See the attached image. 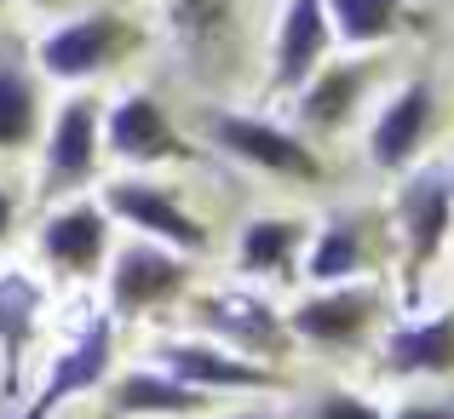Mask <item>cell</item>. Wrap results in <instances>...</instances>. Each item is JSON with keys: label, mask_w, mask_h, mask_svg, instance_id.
Returning <instances> with one entry per match:
<instances>
[{"label": "cell", "mask_w": 454, "mask_h": 419, "mask_svg": "<svg viewBox=\"0 0 454 419\" xmlns=\"http://www.w3.org/2000/svg\"><path fill=\"white\" fill-rule=\"evenodd\" d=\"M138 46H145V29L127 23L121 12H87V18L64 23L41 41V69L52 81H92L110 64L133 58Z\"/></svg>", "instance_id": "cell-1"}, {"label": "cell", "mask_w": 454, "mask_h": 419, "mask_svg": "<svg viewBox=\"0 0 454 419\" xmlns=\"http://www.w3.org/2000/svg\"><path fill=\"white\" fill-rule=\"evenodd\" d=\"M104 213L127 219L133 230L155 236L161 247H173V253H184V259L207 253V224H201L196 213H184V201L167 184H155V178H115V184L104 190Z\"/></svg>", "instance_id": "cell-2"}, {"label": "cell", "mask_w": 454, "mask_h": 419, "mask_svg": "<svg viewBox=\"0 0 454 419\" xmlns=\"http://www.w3.org/2000/svg\"><path fill=\"white\" fill-rule=\"evenodd\" d=\"M207 138L219 150H231L236 161L247 167H265V173H282V178H322V161L310 144H300L294 133L259 121V115H236V110H207Z\"/></svg>", "instance_id": "cell-3"}, {"label": "cell", "mask_w": 454, "mask_h": 419, "mask_svg": "<svg viewBox=\"0 0 454 419\" xmlns=\"http://www.w3.org/2000/svg\"><path fill=\"white\" fill-rule=\"evenodd\" d=\"M155 362H161V374L184 379V385L207 391V397H219V391H270V385H282L265 362L236 356L213 339H161L155 345Z\"/></svg>", "instance_id": "cell-4"}, {"label": "cell", "mask_w": 454, "mask_h": 419, "mask_svg": "<svg viewBox=\"0 0 454 419\" xmlns=\"http://www.w3.org/2000/svg\"><path fill=\"white\" fill-rule=\"evenodd\" d=\"M196 316L213 328V339L236 356H277L288 345V322L247 287H219V293L196 299Z\"/></svg>", "instance_id": "cell-5"}, {"label": "cell", "mask_w": 454, "mask_h": 419, "mask_svg": "<svg viewBox=\"0 0 454 419\" xmlns=\"http://www.w3.org/2000/svg\"><path fill=\"white\" fill-rule=\"evenodd\" d=\"M110 362H115V328H110V316H92L87 328H81V339L52 362L41 397H29V408L18 419H52L64 402H75L81 391H98L104 379H110Z\"/></svg>", "instance_id": "cell-6"}, {"label": "cell", "mask_w": 454, "mask_h": 419, "mask_svg": "<svg viewBox=\"0 0 454 419\" xmlns=\"http://www.w3.org/2000/svg\"><path fill=\"white\" fill-rule=\"evenodd\" d=\"M104 150H115L121 161L133 167H155V161H190V144L173 133V121L161 115V104L150 98V92H127V98L110 104V115H104Z\"/></svg>", "instance_id": "cell-7"}, {"label": "cell", "mask_w": 454, "mask_h": 419, "mask_svg": "<svg viewBox=\"0 0 454 419\" xmlns=\"http://www.w3.org/2000/svg\"><path fill=\"white\" fill-rule=\"evenodd\" d=\"M184 282H190L184 253H173V247H161V242H133V247H121L115 265H110V310L115 316H138V310L184 293Z\"/></svg>", "instance_id": "cell-8"}, {"label": "cell", "mask_w": 454, "mask_h": 419, "mask_svg": "<svg viewBox=\"0 0 454 419\" xmlns=\"http://www.w3.org/2000/svg\"><path fill=\"white\" fill-rule=\"evenodd\" d=\"M98 127H104V110H98V98H87V92L58 110L52 144H46V190L41 196H69V190H81L92 178L98 150H104Z\"/></svg>", "instance_id": "cell-9"}, {"label": "cell", "mask_w": 454, "mask_h": 419, "mask_svg": "<svg viewBox=\"0 0 454 419\" xmlns=\"http://www.w3.org/2000/svg\"><path fill=\"white\" fill-rule=\"evenodd\" d=\"M397 219H403V236H409V282H414L443 253V242L454 230V196H449L443 167H420V173L397 190Z\"/></svg>", "instance_id": "cell-10"}, {"label": "cell", "mask_w": 454, "mask_h": 419, "mask_svg": "<svg viewBox=\"0 0 454 419\" xmlns=\"http://www.w3.org/2000/svg\"><path fill=\"white\" fill-rule=\"evenodd\" d=\"M380 316V299L368 287H328V293H310L305 305H294L288 333L310 345H328V351H345L356 345Z\"/></svg>", "instance_id": "cell-11"}, {"label": "cell", "mask_w": 454, "mask_h": 419, "mask_svg": "<svg viewBox=\"0 0 454 419\" xmlns=\"http://www.w3.org/2000/svg\"><path fill=\"white\" fill-rule=\"evenodd\" d=\"M41 253H46V265L64 270V276H92V270L104 265V253H110V213L92 207V201L58 207L41 230Z\"/></svg>", "instance_id": "cell-12"}, {"label": "cell", "mask_w": 454, "mask_h": 419, "mask_svg": "<svg viewBox=\"0 0 454 419\" xmlns=\"http://www.w3.org/2000/svg\"><path fill=\"white\" fill-rule=\"evenodd\" d=\"M328 46H333L328 6H322V0H288L282 29H277V75H270V87L277 92H300L305 81L322 69Z\"/></svg>", "instance_id": "cell-13"}, {"label": "cell", "mask_w": 454, "mask_h": 419, "mask_svg": "<svg viewBox=\"0 0 454 419\" xmlns=\"http://www.w3.org/2000/svg\"><path fill=\"white\" fill-rule=\"evenodd\" d=\"M432 133V87L426 81H409L397 98L386 104V115L368 133V161L380 173H403V161H414V150Z\"/></svg>", "instance_id": "cell-14"}, {"label": "cell", "mask_w": 454, "mask_h": 419, "mask_svg": "<svg viewBox=\"0 0 454 419\" xmlns=\"http://www.w3.org/2000/svg\"><path fill=\"white\" fill-rule=\"evenodd\" d=\"M104 402H110V419H150V414H201L207 408V391L184 385V379L161 374V368H133V374H115L110 391H104Z\"/></svg>", "instance_id": "cell-15"}, {"label": "cell", "mask_w": 454, "mask_h": 419, "mask_svg": "<svg viewBox=\"0 0 454 419\" xmlns=\"http://www.w3.org/2000/svg\"><path fill=\"white\" fill-rule=\"evenodd\" d=\"M35 322H41V282L23 270H0V391L6 397L23 391V356L35 345Z\"/></svg>", "instance_id": "cell-16"}, {"label": "cell", "mask_w": 454, "mask_h": 419, "mask_svg": "<svg viewBox=\"0 0 454 419\" xmlns=\"http://www.w3.org/2000/svg\"><path fill=\"white\" fill-rule=\"evenodd\" d=\"M380 368H386V374H397V379L454 374V310H443V316H426V322H403V328H391Z\"/></svg>", "instance_id": "cell-17"}, {"label": "cell", "mask_w": 454, "mask_h": 419, "mask_svg": "<svg viewBox=\"0 0 454 419\" xmlns=\"http://www.w3.org/2000/svg\"><path fill=\"white\" fill-rule=\"evenodd\" d=\"M374 81V64H333V69H317V75L305 81V98H300V115L305 127H340L345 115L356 110V98H363V87Z\"/></svg>", "instance_id": "cell-18"}, {"label": "cell", "mask_w": 454, "mask_h": 419, "mask_svg": "<svg viewBox=\"0 0 454 419\" xmlns=\"http://www.w3.org/2000/svg\"><path fill=\"white\" fill-rule=\"evenodd\" d=\"M41 127V92L18 52H0V150H23Z\"/></svg>", "instance_id": "cell-19"}, {"label": "cell", "mask_w": 454, "mask_h": 419, "mask_svg": "<svg viewBox=\"0 0 454 419\" xmlns=\"http://www.w3.org/2000/svg\"><path fill=\"white\" fill-rule=\"evenodd\" d=\"M305 224L300 219H247L242 224V242H236V265L242 270H270V276H282V270H294V253L305 247Z\"/></svg>", "instance_id": "cell-20"}, {"label": "cell", "mask_w": 454, "mask_h": 419, "mask_svg": "<svg viewBox=\"0 0 454 419\" xmlns=\"http://www.w3.org/2000/svg\"><path fill=\"white\" fill-rule=\"evenodd\" d=\"M322 6H328L333 35L351 46H380L403 23V0H322Z\"/></svg>", "instance_id": "cell-21"}, {"label": "cell", "mask_w": 454, "mask_h": 419, "mask_svg": "<svg viewBox=\"0 0 454 419\" xmlns=\"http://www.w3.org/2000/svg\"><path fill=\"white\" fill-rule=\"evenodd\" d=\"M363 230H356L351 219H333L328 230L310 242V265H305V276L310 282H345V276H356L363 270Z\"/></svg>", "instance_id": "cell-22"}, {"label": "cell", "mask_w": 454, "mask_h": 419, "mask_svg": "<svg viewBox=\"0 0 454 419\" xmlns=\"http://www.w3.org/2000/svg\"><path fill=\"white\" fill-rule=\"evenodd\" d=\"M167 12H173V23L190 35V41H207L213 29H224V0H167Z\"/></svg>", "instance_id": "cell-23"}, {"label": "cell", "mask_w": 454, "mask_h": 419, "mask_svg": "<svg viewBox=\"0 0 454 419\" xmlns=\"http://www.w3.org/2000/svg\"><path fill=\"white\" fill-rule=\"evenodd\" d=\"M310 419H386V408H374V402L356 397V391H322Z\"/></svg>", "instance_id": "cell-24"}, {"label": "cell", "mask_w": 454, "mask_h": 419, "mask_svg": "<svg viewBox=\"0 0 454 419\" xmlns=\"http://www.w3.org/2000/svg\"><path fill=\"white\" fill-rule=\"evenodd\" d=\"M386 419H454V397H420V402H403L397 414Z\"/></svg>", "instance_id": "cell-25"}, {"label": "cell", "mask_w": 454, "mask_h": 419, "mask_svg": "<svg viewBox=\"0 0 454 419\" xmlns=\"http://www.w3.org/2000/svg\"><path fill=\"white\" fill-rule=\"evenodd\" d=\"M6 230H12V196L0 190V242H6Z\"/></svg>", "instance_id": "cell-26"}, {"label": "cell", "mask_w": 454, "mask_h": 419, "mask_svg": "<svg viewBox=\"0 0 454 419\" xmlns=\"http://www.w3.org/2000/svg\"><path fill=\"white\" fill-rule=\"evenodd\" d=\"M443 178H449V196H454V161H449V167H443Z\"/></svg>", "instance_id": "cell-27"}, {"label": "cell", "mask_w": 454, "mask_h": 419, "mask_svg": "<svg viewBox=\"0 0 454 419\" xmlns=\"http://www.w3.org/2000/svg\"><path fill=\"white\" fill-rule=\"evenodd\" d=\"M29 6H58V0H29Z\"/></svg>", "instance_id": "cell-28"}, {"label": "cell", "mask_w": 454, "mask_h": 419, "mask_svg": "<svg viewBox=\"0 0 454 419\" xmlns=\"http://www.w3.org/2000/svg\"><path fill=\"white\" fill-rule=\"evenodd\" d=\"M236 419H265V414H236Z\"/></svg>", "instance_id": "cell-29"}]
</instances>
